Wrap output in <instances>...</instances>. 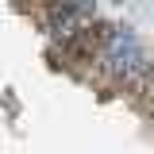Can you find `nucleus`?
<instances>
[{
    "mask_svg": "<svg viewBox=\"0 0 154 154\" xmlns=\"http://www.w3.org/2000/svg\"><path fill=\"white\" fill-rule=\"evenodd\" d=\"M42 4H46V0H42Z\"/></svg>",
    "mask_w": 154,
    "mask_h": 154,
    "instance_id": "1",
    "label": "nucleus"
}]
</instances>
